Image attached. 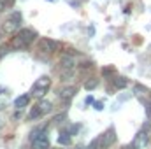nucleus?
I'll list each match as a JSON object with an SVG mask.
<instances>
[{"instance_id":"14","label":"nucleus","mask_w":151,"mask_h":149,"mask_svg":"<svg viewBox=\"0 0 151 149\" xmlns=\"http://www.w3.org/2000/svg\"><path fill=\"white\" fill-rule=\"evenodd\" d=\"M97 84H99V81H88L86 82V90H93Z\"/></svg>"},{"instance_id":"3","label":"nucleus","mask_w":151,"mask_h":149,"mask_svg":"<svg viewBox=\"0 0 151 149\" xmlns=\"http://www.w3.org/2000/svg\"><path fill=\"white\" fill-rule=\"evenodd\" d=\"M49 84H51V79H49V77H40V79H37V81L34 82L32 93H34L35 97H42V95H44V93L47 91Z\"/></svg>"},{"instance_id":"11","label":"nucleus","mask_w":151,"mask_h":149,"mask_svg":"<svg viewBox=\"0 0 151 149\" xmlns=\"http://www.w3.org/2000/svg\"><path fill=\"white\" fill-rule=\"evenodd\" d=\"M58 142H60V144H63V146L70 144V137H69V133H62V135L58 137Z\"/></svg>"},{"instance_id":"5","label":"nucleus","mask_w":151,"mask_h":149,"mask_svg":"<svg viewBox=\"0 0 151 149\" xmlns=\"http://www.w3.org/2000/svg\"><path fill=\"white\" fill-rule=\"evenodd\" d=\"M19 23H21V14H19V12H14V14L9 18L7 25H5V32H16V30L19 28Z\"/></svg>"},{"instance_id":"9","label":"nucleus","mask_w":151,"mask_h":149,"mask_svg":"<svg viewBox=\"0 0 151 149\" xmlns=\"http://www.w3.org/2000/svg\"><path fill=\"white\" fill-rule=\"evenodd\" d=\"M51 107H53V105H51V102H49V100H42V102L39 104V109H40V112H42V114L49 112V111H51Z\"/></svg>"},{"instance_id":"8","label":"nucleus","mask_w":151,"mask_h":149,"mask_svg":"<svg viewBox=\"0 0 151 149\" xmlns=\"http://www.w3.org/2000/svg\"><path fill=\"white\" fill-rule=\"evenodd\" d=\"M28 102H30V98H28L27 95H21V97H18V98L14 100V105H16L18 109H21V107L28 105Z\"/></svg>"},{"instance_id":"6","label":"nucleus","mask_w":151,"mask_h":149,"mask_svg":"<svg viewBox=\"0 0 151 149\" xmlns=\"http://www.w3.org/2000/svg\"><path fill=\"white\" fill-rule=\"evenodd\" d=\"M146 144H148V133L146 132H139L135 135V139L132 140V148H135V149L146 148Z\"/></svg>"},{"instance_id":"7","label":"nucleus","mask_w":151,"mask_h":149,"mask_svg":"<svg viewBox=\"0 0 151 149\" xmlns=\"http://www.w3.org/2000/svg\"><path fill=\"white\" fill-rule=\"evenodd\" d=\"M74 93H76L74 88H65V90L60 93V98H62V102H69V100L74 97Z\"/></svg>"},{"instance_id":"10","label":"nucleus","mask_w":151,"mask_h":149,"mask_svg":"<svg viewBox=\"0 0 151 149\" xmlns=\"http://www.w3.org/2000/svg\"><path fill=\"white\" fill-rule=\"evenodd\" d=\"M62 65H63L65 69H70V67L74 65V60H72L70 56H63V58H62Z\"/></svg>"},{"instance_id":"16","label":"nucleus","mask_w":151,"mask_h":149,"mask_svg":"<svg viewBox=\"0 0 151 149\" xmlns=\"http://www.w3.org/2000/svg\"><path fill=\"white\" fill-rule=\"evenodd\" d=\"M4 9H5V5H4V4H2V2H0V12H2V11H4Z\"/></svg>"},{"instance_id":"2","label":"nucleus","mask_w":151,"mask_h":149,"mask_svg":"<svg viewBox=\"0 0 151 149\" xmlns=\"http://www.w3.org/2000/svg\"><path fill=\"white\" fill-rule=\"evenodd\" d=\"M30 140H32L34 149H47L49 148V137H47V132H44V130L34 132L32 137H30Z\"/></svg>"},{"instance_id":"15","label":"nucleus","mask_w":151,"mask_h":149,"mask_svg":"<svg viewBox=\"0 0 151 149\" xmlns=\"http://www.w3.org/2000/svg\"><path fill=\"white\" fill-rule=\"evenodd\" d=\"M0 2H2L4 5H12V2H14V0H0Z\"/></svg>"},{"instance_id":"13","label":"nucleus","mask_w":151,"mask_h":149,"mask_svg":"<svg viewBox=\"0 0 151 149\" xmlns=\"http://www.w3.org/2000/svg\"><path fill=\"white\" fill-rule=\"evenodd\" d=\"M39 116H42V112H40V109H39V107L30 112V119H35V117H39Z\"/></svg>"},{"instance_id":"1","label":"nucleus","mask_w":151,"mask_h":149,"mask_svg":"<svg viewBox=\"0 0 151 149\" xmlns=\"http://www.w3.org/2000/svg\"><path fill=\"white\" fill-rule=\"evenodd\" d=\"M35 39V32L30 30V28H25V30H19L16 34V37L12 39V47L16 49H23V47H28Z\"/></svg>"},{"instance_id":"12","label":"nucleus","mask_w":151,"mask_h":149,"mask_svg":"<svg viewBox=\"0 0 151 149\" xmlns=\"http://www.w3.org/2000/svg\"><path fill=\"white\" fill-rule=\"evenodd\" d=\"M114 86H116V88H125V86H127V81H125L123 77H118V79L114 81Z\"/></svg>"},{"instance_id":"4","label":"nucleus","mask_w":151,"mask_h":149,"mask_svg":"<svg viewBox=\"0 0 151 149\" xmlns=\"http://www.w3.org/2000/svg\"><path fill=\"white\" fill-rule=\"evenodd\" d=\"M58 47H60V44H58L56 40H53V39H42V40L39 42V49H40V51H44V53L58 51Z\"/></svg>"}]
</instances>
